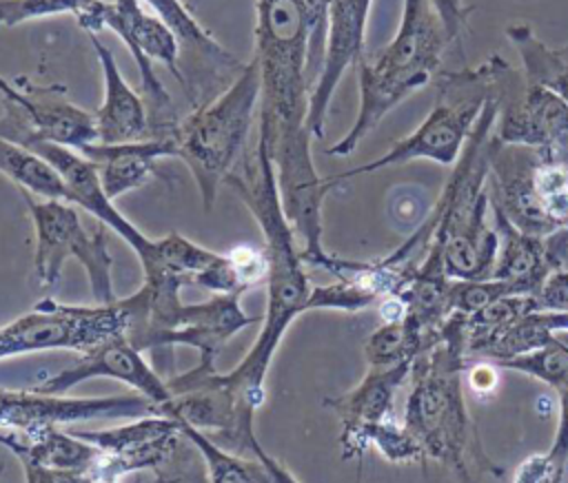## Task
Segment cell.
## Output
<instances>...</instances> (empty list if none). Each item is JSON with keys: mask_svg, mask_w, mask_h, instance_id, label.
Returning a JSON list of instances; mask_svg holds the SVG:
<instances>
[{"mask_svg": "<svg viewBox=\"0 0 568 483\" xmlns=\"http://www.w3.org/2000/svg\"><path fill=\"white\" fill-rule=\"evenodd\" d=\"M153 13H158L180 38V44L191 51V64L197 66L195 75L186 89L189 100L197 106V91L206 80H224L229 73H240L244 64L226 51L222 44L213 40V35L191 16V11L182 4V0H144Z\"/></svg>", "mask_w": 568, "mask_h": 483, "instance_id": "603a6c76", "label": "cell"}, {"mask_svg": "<svg viewBox=\"0 0 568 483\" xmlns=\"http://www.w3.org/2000/svg\"><path fill=\"white\" fill-rule=\"evenodd\" d=\"M435 341V330L426 332L408 315L399 321H382L366 343L364 357L368 368H390L399 363H413Z\"/></svg>", "mask_w": 568, "mask_h": 483, "instance_id": "484cf974", "label": "cell"}, {"mask_svg": "<svg viewBox=\"0 0 568 483\" xmlns=\"http://www.w3.org/2000/svg\"><path fill=\"white\" fill-rule=\"evenodd\" d=\"M557 394H559L557 430H555L550 450L544 452V461L550 467V472L561 481L566 474V463H568V390L557 392Z\"/></svg>", "mask_w": 568, "mask_h": 483, "instance_id": "d6a6232c", "label": "cell"}, {"mask_svg": "<svg viewBox=\"0 0 568 483\" xmlns=\"http://www.w3.org/2000/svg\"><path fill=\"white\" fill-rule=\"evenodd\" d=\"M559 49H561V53H564V55H566V58H568V42H566V44H564V47H559Z\"/></svg>", "mask_w": 568, "mask_h": 483, "instance_id": "f35d334b", "label": "cell"}, {"mask_svg": "<svg viewBox=\"0 0 568 483\" xmlns=\"http://www.w3.org/2000/svg\"><path fill=\"white\" fill-rule=\"evenodd\" d=\"M466 370H468V383L477 392V397L495 392V388L499 383V379H497L499 368L493 361H481V363H475Z\"/></svg>", "mask_w": 568, "mask_h": 483, "instance_id": "d590c367", "label": "cell"}, {"mask_svg": "<svg viewBox=\"0 0 568 483\" xmlns=\"http://www.w3.org/2000/svg\"><path fill=\"white\" fill-rule=\"evenodd\" d=\"M262 102V71L251 58L211 102L197 104L175 129L178 157L189 166L202 204L213 208L220 184L235 171Z\"/></svg>", "mask_w": 568, "mask_h": 483, "instance_id": "5b68a950", "label": "cell"}, {"mask_svg": "<svg viewBox=\"0 0 568 483\" xmlns=\"http://www.w3.org/2000/svg\"><path fill=\"white\" fill-rule=\"evenodd\" d=\"M82 29L87 33L111 29L126 44L138 64L142 100L149 109V137H175L180 120L175 117L169 91L153 69V60L162 62L184 89V71L180 66L182 44L175 31L158 13H146L140 0H100L95 13Z\"/></svg>", "mask_w": 568, "mask_h": 483, "instance_id": "ba28073f", "label": "cell"}, {"mask_svg": "<svg viewBox=\"0 0 568 483\" xmlns=\"http://www.w3.org/2000/svg\"><path fill=\"white\" fill-rule=\"evenodd\" d=\"M224 184L235 191L260 224L268 259L262 328L244 359L233 370L222 372L224 383L240 405L255 414L264 401V381L273 354L277 352L288 326L306 312L311 284L295 244V233L280 204L275 166L264 140L257 137L253 151L242 160V168L231 171Z\"/></svg>", "mask_w": 568, "mask_h": 483, "instance_id": "6da1fadb", "label": "cell"}, {"mask_svg": "<svg viewBox=\"0 0 568 483\" xmlns=\"http://www.w3.org/2000/svg\"><path fill=\"white\" fill-rule=\"evenodd\" d=\"M220 253L209 250L180 233H169L155 239L153 257L142 266L144 275H173L180 277L184 284H193V279L206 270Z\"/></svg>", "mask_w": 568, "mask_h": 483, "instance_id": "83f0119b", "label": "cell"}, {"mask_svg": "<svg viewBox=\"0 0 568 483\" xmlns=\"http://www.w3.org/2000/svg\"><path fill=\"white\" fill-rule=\"evenodd\" d=\"M0 173L9 177L22 193L40 199H58L71 204V193L62 175L38 153L0 137Z\"/></svg>", "mask_w": 568, "mask_h": 483, "instance_id": "d4e9b609", "label": "cell"}, {"mask_svg": "<svg viewBox=\"0 0 568 483\" xmlns=\"http://www.w3.org/2000/svg\"><path fill=\"white\" fill-rule=\"evenodd\" d=\"M539 310H568V270L559 268L548 275L539 292L535 295Z\"/></svg>", "mask_w": 568, "mask_h": 483, "instance_id": "836d02e7", "label": "cell"}, {"mask_svg": "<svg viewBox=\"0 0 568 483\" xmlns=\"http://www.w3.org/2000/svg\"><path fill=\"white\" fill-rule=\"evenodd\" d=\"M506 35L519 53L521 73L568 104V58L561 49L548 47L535 29L524 22L508 24Z\"/></svg>", "mask_w": 568, "mask_h": 483, "instance_id": "cb8c5ba5", "label": "cell"}, {"mask_svg": "<svg viewBox=\"0 0 568 483\" xmlns=\"http://www.w3.org/2000/svg\"><path fill=\"white\" fill-rule=\"evenodd\" d=\"M36 233L33 270L42 288L58 284L69 257L78 259L87 273L95 304H113V257L106 244V226L84 228L73 204L58 199H36L22 193Z\"/></svg>", "mask_w": 568, "mask_h": 483, "instance_id": "9c48e42d", "label": "cell"}, {"mask_svg": "<svg viewBox=\"0 0 568 483\" xmlns=\"http://www.w3.org/2000/svg\"><path fill=\"white\" fill-rule=\"evenodd\" d=\"M555 337L561 341V343H566L568 346V330H561V332H555Z\"/></svg>", "mask_w": 568, "mask_h": 483, "instance_id": "74e56055", "label": "cell"}, {"mask_svg": "<svg viewBox=\"0 0 568 483\" xmlns=\"http://www.w3.org/2000/svg\"><path fill=\"white\" fill-rule=\"evenodd\" d=\"M20 465L24 472V483H91L89 474L84 472L44 467L31 461H20Z\"/></svg>", "mask_w": 568, "mask_h": 483, "instance_id": "e575fe53", "label": "cell"}, {"mask_svg": "<svg viewBox=\"0 0 568 483\" xmlns=\"http://www.w3.org/2000/svg\"><path fill=\"white\" fill-rule=\"evenodd\" d=\"M100 0H0V27H18L29 20L71 13L82 24Z\"/></svg>", "mask_w": 568, "mask_h": 483, "instance_id": "4dcf8cb0", "label": "cell"}, {"mask_svg": "<svg viewBox=\"0 0 568 483\" xmlns=\"http://www.w3.org/2000/svg\"><path fill=\"white\" fill-rule=\"evenodd\" d=\"M410 368L413 363L368 368L353 390L324 401L339 417V443L344 459L362 461L366 452V432L388 419L395 394L410 379Z\"/></svg>", "mask_w": 568, "mask_h": 483, "instance_id": "ac0fdd59", "label": "cell"}, {"mask_svg": "<svg viewBox=\"0 0 568 483\" xmlns=\"http://www.w3.org/2000/svg\"><path fill=\"white\" fill-rule=\"evenodd\" d=\"M490 213L499 239L493 279L510 284L519 295H537L548 275L564 268L568 230L539 237L519 230L493 202Z\"/></svg>", "mask_w": 568, "mask_h": 483, "instance_id": "e0dca14e", "label": "cell"}, {"mask_svg": "<svg viewBox=\"0 0 568 483\" xmlns=\"http://www.w3.org/2000/svg\"><path fill=\"white\" fill-rule=\"evenodd\" d=\"M468 361L462 315L450 312L435 330L433 346L413 361L402 423L426 459L446 465L462 483H477L481 474L499 479L504 467L486 454L468 412L462 383Z\"/></svg>", "mask_w": 568, "mask_h": 483, "instance_id": "7a4b0ae2", "label": "cell"}, {"mask_svg": "<svg viewBox=\"0 0 568 483\" xmlns=\"http://www.w3.org/2000/svg\"><path fill=\"white\" fill-rule=\"evenodd\" d=\"M373 0H328V40L322 71L308 95L306 126L313 137H324L331 100L344 73L364 55L366 22Z\"/></svg>", "mask_w": 568, "mask_h": 483, "instance_id": "2e32d148", "label": "cell"}, {"mask_svg": "<svg viewBox=\"0 0 568 483\" xmlns=\"http://www.w3.org/2000/svg\"><path fill=\"white\" fill-rule=\"evenodd\" d=\"M100 450L95 467L89 472L91 483L118 481L126 474L158 470L178 448L182 436L173 417L151 412L118 428L78 432Z\"/></svg>", "mask_w": 568, "mask_h": 483, "instance_id": "5bb4252c", "label": "cell"}, {"mask_svg": "<svg viewBox=\"0 0 568 483\" xmlns=\"http://www.w3.org/2000/svg\"><path fill=\"white\" fill-rule=\"evenodd\" d=\"M82 153L93 162L106 197L113 202L120 195L144 186L155 175V162L178 157L175 137H144L120 144H89Z\"/></svg>", "mask_w": 568, "mask_h": 483, "instance_id": "d6986e66", "label": "cell"}, {"mask_svg": "<svg viewBox=\"0 0 568 483\" xmlns=\"http://www.w3.org/2000/svg\"><path fill=\"white\" fill-rule=\"evenodd\" d=\"M379 304V295L371 290L357 277H339L328 286H313L306 299L308 310H342V312H359Z\"/></svg>", "mask_w": 568, "mask_h": 483, "instance_id": "f546056e", "label": "cell"}, {"mask_svg": "<svg viewBox=\"0 0 568 483\" xmlns=\"http://www.w3.org/2000/svg\"><path fill=\"white\" fill-rule=\"evenodd\" d=\"M0 95L11 102L24 122L44 140L69 146L73 151H82L89 144L98 142L95 117L80 106L64 100H42L40 91L29 95L18 91L9 80L0 75Z\"/></svg>", "mask_w": 568, "mask_h": 483, "instance_id": "7402d4cb", "label": "cell"}, {"mask_svg": "<svg viewBox=\"0 0 568 483\" xmlns=\"http://www.w3.org/2000/svg\"><path fill=\"white\" fill-rule=\"evenodd\" d=\"M488 193L524 233L568 230V146L501 144L493 135Z\"/></svg>", "mask_w": 568, "mask_h": 483, "instance_id": "52a82bcc", "label": "cell"}, {"mask_svg": "<svg viewBox=\"0 0 568 483\" xmlns=\"http://www.w3.org/2000/svg\"><path fill=\"white\" fill-rule=\"evenodd\" d=\"M0 137L7 142H13V144H20V146L38 153L42 160H47L67 182L69 193H71V204L80 206L82 210L93 215L100 224L115 230V235H120L135 250L142 266L153 257L155 239L146 237L133 222H129L115 208V204L106 197V193L100 184L93 162H89L82 153H78L69 146L49 142L42 135H38L24 122V117L18 113V109L7 100H2Z\"/></svg>", "mask_w": 568, "mask_h": 483, "instance_id": "8fae6325", "label": "cell"}, {"mask_svg": "<svg viewBox=\"0 0 568 483\" xmlns=\"http://www.w3.org/2000/svg\"><path fill=\"white\" fill-rule=\"evenodd\" d=\"M175 421L180 425L182 436L202 454L209 483H273L266 465L260 459H244L242 454H235L215 443L202 430L180 419Z\"/></svg>", "mask_w": 568, "mask_h": 483, "instance_id": "4316f807", "label": "cell"}, {"mask_svg": "<svg viewBox=\"0 0 568 483\" xmlns=\"http://www.w3.org/2000/svg\"><path fill=\"white\" fill-rule=\"evenodd\" d=\"M495 366L499 370H515L532 379H539L550 388H555L557 392L568 390V346L561 343L555 335L550 343H546L544 348H537L519 357L495 361Z\"/></svg>", "mask_w": 568, "mask_h": 483, "instance_id": "f1b7e54d", "label": "cell"}, {"mask_svg": "<svg viewBox=\"0 0 568 483\" xmlns=\"http://www.w3.org/2000/svg\"><path fill=\"white\" fill-rule=\"evenodd\" d=\"M255 51L262 71L257 137L266 148L313 137L308 113V11L304 0L255 2Z\"/></svg>", "mask_w": 568, "mask_h": 483, "instance_id": "277c9868", "label": "cell"}, {"mask_svg": "<svg viewBox=\"0 0 568 483\" xmlns=\"http://www.w3.org/2000/svg\"><path fill=\"white\" fill-rule=\"evenodd\" d=\"M158 412L142 394L120 397H64L33 388H0V430L29 432L42 425H69L93 419H138Z\"/></svg>", "mask_w": 568, "mask_h": 483, "instance_id": "4fadbf2b", "label": "cell"}, {"mask_svg": "<svg viewBox=\"0 0 568 483\" xmlns=\"http://www.w3.org/2000/svg\"><path fill=\"white\" fill-rule=\"evenodd\" d=\"M493 73L497 106L493 135L501 144L568 146V104L544 86L530 82L499 53L486 58Z\"/></svg>", "mask_w": 568, "mask_h": 483, "instance_id": "7c38bea8", "label": "cell"}, {"mask_svg": "<svg viewBox=\"0 0 568 483\" xmlns=\"http://www.w3.org/2000/svg\"><path fill=\"white\" fill-rule=\"evenodd\" d=\"M459 38L462 29L448 22L437 0H404L393 40L375 55H362L357 62V115L351 129L326 148V155H351L386 113L442 71L446 49Z\"/></svg>", "mask_w": 568, "mask_h": 483, "instance_id": "3957f363", "label": "cell"}, {"mask_svg": "<svg viewBox=\"0 0 568 483\" xmlns=\"http://www.w3.org/2000/svg\"><path fill=\"white\" fill-rule=\"evenodd\" d=\"M89 40L93 44L104 78V100L102 106L93 113L98 126V142L120 144L149 137V109L142 95H138L129 86L109 47L95 33H89Z\"/></svg>", "mask_w": 568, "mask_h": 483, "instance_id": "ffe728a7", "label": "cell"}, {"mask_svg": "<svg viewBox=\"0 0 568 483\" xmlns=\"http://www.w3.org/2000/svg\"><path fill=\"white\" fill-rule=\"evenodd\" d=\"M366 448H375L390 463H413L426 461L419 443L406 430L404 423L384 419L366 432Z\"/></svg>", "mask_w": 568, "mask_h": 483, "instance_id": "1f68e13d", "label": "cell"}, {"mask_svg": "<svg viewBox=\"0 0 568 483\" xmlns=\"http://www.w3.org/2000/svg\"><path fill=\"white\" fill-rule=\"evenodd\" d=\"M95 377L126 383L131 390H135V394L146 397L158 412L171 401L166 379L142 357L135 346L129 343L126 337H115L87 352H80V359L73 366L42 379L31 388L47 394H67L78 383Z\"/></svg>", "mask_w": 568, "mask_h": 483, "instance_id": "9a60e30c", "label": "cell"}, {"mask_svg": "<svg viewBox=\"0 0 568 483\" xmlns=\"http://www.w3.org/2000/svg\"><path fill=\"white\" fill-rule=\"evenodd\" d=\"M437 4L444 9V11H459L464 9V0H437Z\"/></svg>", "mask_w": 568, "mask_h": 483, "instance_id": "8d00e7d4", "label": "cell"}, {"mask_svg": "<svg viewBox=\"0 0 568 483\" xmlns=\"http://www.w3.org/2000/svg\"><path fill=\"white\" fill-rule=\"evenodd\" d=\"M435 102L424 122L406 137L397 140L384 155L326 177L331 186L355 175L375 173L413 160H430L455 166L486 102L493 97V73L484 60L479 66L439 71L435 75Z\"/></svg>", "mask_w": 568, "mask_h": 483, "instance_id": "8992f818", "label": "cell"}, {"mask_svg": "<svg viewBox=\"0 0 568 483\" xmlns=\"http://www.w3.org/2000/svg\"><path fill=\"white\" fill-rule=\"evenodd\" d=\"M126 310L122 299L95 306L38 301L29 312L0 328V359L44 350L87 352L109 339L124 337Z\"/></svg>", "mask_w": 568, "mask_h": 483, "instance_id": "30bf717a", "label": "cell"}, {"mask_svg": "<svg viewBox=\"0 0 568 483\" xmlns=\"http://www.w3.org/2000/svg\"><path fill=\"white\" fill-rule=\"evenodd\" d=\"M253 321L242 310L237 295H213L202 304H182L169 346H189L197 352V361L215 363L222 346Z\"/></svg>", "mask_w": 568, "mask_h": 483, "instance_id": "44dd1931", "label": "cell"}]
</instances>
